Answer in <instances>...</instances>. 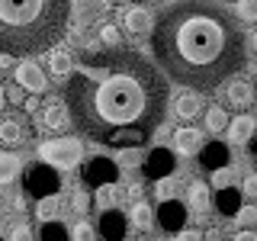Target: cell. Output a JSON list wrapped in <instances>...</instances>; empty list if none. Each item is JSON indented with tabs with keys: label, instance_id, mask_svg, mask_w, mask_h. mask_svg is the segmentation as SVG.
Wrapping results in <instances>:
<instances>
[{
	"label": "cell",
	"instance_id": "5b68a950",
	"mask_svg": "<svg viewBox=\"0 0 257 241\" xmlns=\"http://www.w3.org/2000/svg\"><path fill=\"white\" fill-rule=\"evenodd\" d=\"M58 187H61V180H58V174L52 171V164L29 167L26 193H36V196H52V193H58Z\"/></svg>",
	"mask_w": 257,
	"mask_h": 241
},
{
	"label": "cell",
	"instance_id": "1f68e13d",
	"mask_svg": "<svg viewBox=\"0 0 257 241\" xmlns=\"http://www.w3.org/2000/svg\"><path fill=\"white\" fill-rule=\"evenodd\" d=\"M71 209H74L77 215H84L87 209H90V193H87V190H74V193H71Z\"/></svg>",
	"mask_w": 257,
	"mask_h": 241
},
{
	"label": "cell",
	"instance_id": "7a4b0ae2",
	"mask_svg": "<svg viewBox=\"0 0 257 241\" xmlns=\"http://www.w3.org/2000/svg\"><path fill=\"white\" fill-rule=\"evenodd\" d=\"M151 52L167 80L209 93L244 71L247 39L225 7L212 0H177L158 16Z\"/></svg>",
	"mask_w": 257,
	"mask_h": 241
},
{
	"label": "cell",
	"instance_id": "4fadbf2b",
	"mask_svg": "<svg viewBox=\"0 0 257 241\" xmlns=\"http://www.w3.org/2000/svg\"><path fill=\"white\" fill-rule=\"evenodd\" d=\"M48 68H52V77H71L74 74V58H71V52L68 48H52V52H48Z\"/></svg>",
	"mask_w": 257,
	"mask_h": 241
},
{
	"label": "cell",
	"instance_id": "ba28073f",
	"mask_svg": "<svg viewBox=\"0 0 257 241\" xmlns=\"http://www.w3.org/2000/svg\"><path fill=\"white\" fill-rule=\"evenodd\" d=\"M155 13L148 10V7H128L122 13V26L128 36H148V32H155Z\"/></svg>",
	"mask_w": 257,
	"mask_h": 241
},
{
	"label": "cell",
	"instance_id": "44dd1931",
	"mask_svg": "<svg viewBox=\"0 0 257 241\" xmlns=\"http://www.w3.org/2000/svg\"><path fill=\"white\" fill-rule=\"evenodd\" d=\"M215 206H219V212H222V215H238V209H241V196H238V190H235V187L219 190V196H215Z\"/></svg>",
	"mask_w": 257,
	"mask_h": 241
},
{
	"label": "cell",
	"instance_id": "d6986e66",
	"mask_svg": "<svg viewBox=\"0 0 257 241\" xmlns=\"http://www.w3.org/2000/svg\"><path fill=\"white\" fill-rule=\"evenodd\" d=\"M161 225H164L167 231H174V235L183 228V209H180V203H174V199H171V203L161 206Z\"/></svg>",
	"mask_w": 257,
	"mask_h": 241
},
{
	"label": "cell",
	"instance_id": "4316f807",
	"mask_svg": "<svg viewBox=\"0 0 257 241\" xmlns=\"http://www.w3.org/2000/svg\"><path fill=\"white\" fill-rule=\"evenodd\" d=\"M177 190H180V187H177L174 177H161V180L155 183V196L161 199V203H171V199L177 196Z\"/></svg>",
	"mask_w": 257,
	"mask_h": 241
},
{
	"label": "cell",
	"instance_id": "8d00e7d4",
	"mask_svg": "<svg viewBox=\"0 0 257 241\" xmlns=\"http://www.w3.org/2000/svg\"><path fill=\"white\" fill-rule=\"evenodd\" d=\"M13 241H32V228H29L26 222L13 225Z\"/></svg>",
	"mask_w": 257,
	"mask_h": 241
},
{
	"label": "cell",
	"instance_id": "484cf974",
	"mask_svg": "<svg viewBox=\"0 0 257 241\" xmlns=\"http://www.w3.org/2000/svg\"><path fill=\"white\" fill-rule=\"evenodd\" d=\"M16 174H20V161L13 155H4V151H0V183L16 180Z\"/></svg>",
	"mask_w": 257,
	"mask_h": 241
},
{
	"label": "cell",
	"instance_id": "b9f144b4",
	"mask_svg": "<svg viewBox=\"0 0 257 241\" xmlns=\"http://www.w3.org/2000/svg\"><path fill=\"white\" fill-rule=\"evenodd\" d=\"M4 106H7V90L0 87V109H4Z\"/></svg>",
	"mask_w": 257,
	"mask_h": 241
},
{
	"label": "cell",
	"instance_id": "8fae6325",
	"mask_svg": "<svg viewBox=\"0 0 257 241\" xmlns=\"http://www.w3.org/2000/svg\"><path fill=\"white\" fill-rule=\"evenodd\" d=\"M254 129H257V123H254V116H247V112H241V116H235L228 123V129H225V135H228V142L231 145H247L254 139Z\"/></svg>",
	"mask_w": 257,
	"mask_h": 241
},
{
	"label": "cell",
	"instance_id": "7402d4cb",
	"mask_svg": "<svg viewBox=\"0 0 257 241\" xmlns=\"http://www.w3.org/2000/svg\"><path fill=\"white\" fill-rule=\"evenodd\" d=\"M187 206L196 209V212H203V209L209 206V183H203V180L190 183V190H187Z\"/></svg>",
	"mask_w": 257,
	"mask_h": 241
},
{
	"label": "cell",
	"instance_id": "2e32d148",
	"mask_svg": "<svg viewBox=\"0 0 257 241\" xmlns=\"http://www.w3.org/2000/svg\"><path fill=\"white\" fill-rule=\"evenodd\" d=\"M128 225H132L135 231H151V225H155V209H151L145 199L132 206V212H128Z\"/></svg>",
	"mask_w": 257,
	"mask_h": 241
},
{
	"label": "cell",
	"instance_id": "60d3db41",
	"mask_svg": "<svg viewBox=\"0 0 257 241\" xmlns=\"http://www.w3.org/2000/svg\"><path fill=\"white\" fill-rule=\"evenodd\" d=\"M247 45H251V52L257 55V29H254V36H251V39H247Z\"/></svg>",
	"mask_w": 257,
	"mask_h": 241
},
{
	"label": "cell",
	"instance_id": "ab89813d",
	"mask_svg": "<svg viewBox=\"0 0 257 241\" xmlns=\"http://www.w3.org/2000/svg\"><path fill=\"white\" fill-rule=\"evenodd\" d=\"M231 241H257V231H251V228H244V231H238Z\"/></svg>",
	"mask_w": 257,
	"mask_h": 241
},
{
	"label": "cell",
	"instance_id": "3957f363",
	"mask_svg": "<svg viewBox=\"0 0 257 241\" xmlns=\"http://www.w3.org/2000/svg\"><path fill=\"white\" fill-rule=\"evenodd\" d=\"M71 0H0V55L45 52L64 36Z\"/></svg>",
	"mask_w": 257,
	"mask_h": 241
},
{
	"label": "cell",
	"instance_id": "9c48e42d",
	"mask_svg": "<svg viewBox=\"0 0 257 241\" xmlns=\"http://www.w3.org/2000/svg\"><path fill=\"white\" fill-rule=\"evenodd\" d=\"M203 132L199 129H193V126H183V129H177L174 132V148H177V155H199L203 151Z\"/></svg>",
	"mask_w": 257,
	"mask_h": 241
},
{
	"label": "cell",
	"instance_id": "7c38bea8",
	"mask_svg": "<svg viewBox=\"0 0 257 241\" xmlns=\"http://www.w3.org/2000/svg\"><path fill=\"white\" fill-rule=\"evenodd\" d=\"M225 100L235 109H247L254 103V87L247 84V80H231V84L225 87Z\"/></svg>",
	"mask_w": 257,
	"mask_h": 241
},
{
	"label": "cell",
	"instance_id": "6da1fadb",
	"mask_svg": "<svg viewBox=\"0 0 257 241\" xmlns=\"http://www.w3.org/2000/svg\"><path fill=\"white\" fill-rule=\"evenodd\" d=\"M64 103L80 135L112 148H139L164 123L171 87L155 61L119 45L80 58L64 84Z\"/></svg>",
	"mask_w": 257,
	"mask_h": 241
},
{
	"label": "cell",
	"instance_id": "d4e9b609",
	"mask_svg": "<svg viewBox=\"0 0 257 241\" xmlns=\"http://www.w3.org/2000/svg\"><path fill=\"white\" fill-rule=\"evenodd\" d=\"M58 212H61V203L58 196H42V203H39V219L42 222H58Z\"/></svg>",
	"mask_w": 257,
	"mask_h": 241
},
{
	"label": "cell",
	"instance_id": "603a6c76",
	"mask_svg": "<svg viewBox=\"0 0 257 241\" xmlns=\"http://www.w3.org/2000/svg\"><path fill=\"white\" fill-rule=\"evenodd\" d=\"M106 13V4L103 0H77V20L80 23H93Z\"/></svg>",
	"mask_w": 257,
	"mask_h": 241
},
{
	"label": "cell",
	"instance_id": "f546056e",
	"mask_svg": "<svg viewBox=\"0 0 257 241\" xmlns=\"http://www.w3.org/2000/svg\"><path fill=\"white\" fill-rule=\"evenodd\" d=\"M71 241H96V228L90 222H77L71 228Z\"/></svg>",
	"mask_w": 257,
	"mask_h": 241
},
{
	"label": "cell",
	"instance_id": "cb8c5ba5",
	"mask_svg": "<svg viewBox=\"0 0 257 241\" xmlns=\"http://www.w3.org/2000/svg\"><path fill=\"white\" fill-rule=\"evenodd\" d=\"M228 112H225L222 106H212V109H206V129L209 132H225L228 129Z\"/></svg>",
	"mask_w": 257,
	"mask_h": 241
},
{
	"label": "cell",
	"instance_id": "d590c367",
	"mask_svg": "<svg viewBox=\"0 0 257 241\" xmlns=\"http://www.w3.org/2000/svg\"><path fill=\"white\" fill-rule=\"evenodd\" d=\"M119 164H122V167H135V164H142V155L135 148H125V155L119 158Z\"/></svg>",
	"mask_w": 257,
	"mask_h": 241
},
{
	"label": "cell",
	"instance_id": "e575fe53",
	"mask_svg": "<svg viewBox=\"0 0 257 241\" xmlns=\"http://www.w3.org/2000/svg\"><path fill=\"white\" fill-rule=\"evenodd\" d=\"M231 180H235V174L228 171V167H219L212 177V183H215V190H225V187H231Z\"/></svg>",
	"mask_w": 257,
	"mask_h": 241
},
{
	"label": "cell",
	"instance_id": "7bdbcfd3",
	"mask_svg": "<svg viewBox=\"0 0 257 241\" xmlns=\"http://www.w3.org/2000/svg\"><path fill=\"white\" fill-rule=\"evenodd\" d=\"M251 155H254V161H257V135L251 139Z\"/></svg>",
	"mask_w": 257,
	"mask_h": 241
},
{
	"label": "cell",
	"instance_id": "5bb4252c",
	"mask_svg": "<svg viewBox=\"0 0 257 241\" xmlns=\"http://www.w3.org/2000/svg\"><path fill=\"white\" fill-rule=\"evenodd\" d=\"M199 161H203V167H209V171H219V167L228 164V145H222V142H209V145H203V151H199Z\"/></svg>",
	"mask_w": 257,
	"mask_h": 241
},
{
	"label": "cell",
	"instance_id": "52a82bcc",
	"mask_svg": "<svg viewBox=\"0 0 257 241\" xmlns=\"http://www.w3.org/2000/svg\"><path fill=\"white\" fill-rule=\"evenodd\" d=\"M29 135H32V129L23 116H4L0 119V145L16 148V145H26Z\"/></svg>",
	"mask_w": 257,
	"mask_h": 241
},
{
	"label": "cell",
	"instance_id": "e0dca14e",
	"mask_svg": "<svg viewBox=\"0 0 257 241\" xmlns=\"http://www.w3.org/2000/svg\"><path fill=\"white\" fill-rule=\"evenodd\" d=\"M174 109H177V116H180V119H187V123H190V119H196L199 112H203V100L196 96V90H193V93H180V96H177V103H174Z\"/></svg>",
	"mask_w": 257,
	"mask_h": 241
},
{
	"label": "cell",
	"instance_id": "9a60e30c",
	"mask_svg": "<svg viewBox=\"0 0 257 241\" xmlns=\"http://www.w3.org/2000/svg\"><path fill=\"white\" fill-rule=\"evenodd\" d=\"M125 228H128V219H122L116 209H106V212H103V219H100V231H103V238L119 241V238L125 235Z\"/></svg>",
	"mask_w": 257,
	"mask_h": 241
},
{
	"label": "cell",
	"instance_id": "83f0119b",
	"mask_svg": "<svg viewBox=\"0 0 257 241\" xmlns=\"http://www.w3.org/2000/svg\"><path fill=\"white\" fill-rule=\"evenodd\" d=\"M116 199H119V190L112 187V183H103V187L96 190V206H100L103 212H106V209H112V206H116Z\"/></svg>",
	"mask_w": 257,
	"mask_h": 241
},
{
	"label": "cell",
	"instance_id": "836d02e7",
	"mask_svg": "<svg viewBox=\"0 0 257 241\" xmlns=\"http://www.w3.org/2000/svg\"><path fill=\"white\" fill-rule=\"evenodd\" d=\"M235 219H238V225H244V228H254L257 225V206H241Z\"/></svg>",
	"mask_w": 257,
	"mask_h": 241
},
{
	"label": "cell",
	"instance_id": "74e56055",
	"mask_svg": "<svg viewBox=\"0 0 257 241\" xmlns=\"http://www.w3.org/2000/svg\"><path fill=\"white\" fill-rule=\"evenodd\" d=\"M177 241H203V231H196V228H180V231H177Z\"/></svg>",
	"mask_w": 257,
	"mask_h": 241
},
{
	"label": "cell",
	"instance_id": "ffe728a7",
	"mask_svg": "<svg viewBox=\"0 0 257 241\" xmlns=\"http://www.w3.org/2000/svg\"><path fill=\"white\" fill-rule=\"evenodd\" d=\"M112 177H116V167L109 164V161H103V158H96L90 167H87V180L96 183V187H103V183H109Z\"/></svg>",
	"mask_w": 257,
	"mask_h": 241
},
{
	"label": "cell",
	"instance_id": "f1b7e54d",
	"mask_svg": "<svg viewBox=\"0 0 257 241\" xmlns=\"http://www.w3.org/2000/svg\"><path fill=\"white\" fill-rule=\"evenodd\" d=\"M100 42L106 45V48H119L122 36H119V29L112 26V23H103V26H100Z\"/></svg>",
	"mask_w": 257,
	"mask_h": 241
},
{
	"label": "cell",
	"instance_id": "277c9868",
	"mask_svg": "<svg viewBox=\"0 0 257 241\" xmlns=\"http://www.w3.org/2000/svg\"><path fill=\"white\" fill-rule=\"evenodd\" d=\"M39 158L52 167H77L84 161V145L80 139H52L39 145Z\"/></svg>",
	"mask_w": 257,
	"mask_h": 241
},
{
	"label": "cell",
	"instance_id": "8992f818",
	"mask_svg": "<svg viewBox=\"0 0 257 241\" xmlns=\"http://www.w3.org/2000/svg\"><path fill=\"white\" fill-rule=\"evenodd\" d=\"M13 74H16V84L23 87V90H29V93H45L48 90V77L42 74V68H39L36 61H20L13 68Z\"/></svg>",
	"mask_w": 257,
	"mask_h": 241
},
{
	"label": "cell",
	"instance_id": "4dcf8cb0",
	"mask_svg": "<svg viewBox=\"0 0 257 241\" xmlns=\"http://www.w3.org/2000/svg\"><path fill=\"white\" fill-rule=\"evenodd\" d=\"M42 241H68V231H64L61 222H45L42 228Z\"/></svg>",
	"mask_w": 257,
	"mask_h": 241
},
{
	"label": "cell",
	"instance_id": "30bf717a",
	"mask_svg": "<svg viewBox=\"0 0 257 241\" xmlns=\"http://www.w3.org/2000/svg\"><path fill=\"white\" fill-rule=\"evenodd\" d=\"M42 129H48V132H64V129L71 126V112H68V103H58L52 100L48 106L42 109Z\"/></svg>",
	"mask_w": 257,
	"mask_h": 241
},
{
	"label": "cell",
	"instance_id": "d6a6232c",
	"mask_svg": "<svg viewBox=\"0 0 257 241\" xmlns=\"http://www.w3.org/2000/svg\"><path fill=\"white\" fill-rule=\"evenodd\" d=\"M238 20L257 23V0H238Z\"/></svg>",
	"mask_w": 257,
	"mask_h": 241
},
{
	"label": "cell",
	"instance_id": "f35d334b",
	"mask_svg": "<svg viewBox=\"0 0 257 241\" xmlns=\"http://www.w3.org/2000/svg\"><path fill=\"white\" fill-rule=\"evenodd\" d=\"M244 193H247L251 199H257V174H247V177H244Z\"/></svg>",
	"mask_w": 257,
	"mask_h": 241
},
{
	"label": "cell",
	"instance_id": "ac0fdd59",
	"mask_svg": "<svg viewBox=\"0 0 257 241\" xmlns=\"http://www.w3.org/2000/svg\"><path fill=\"white\" fill-rule=\"evenodd\" d=\"M145 167H148V174H155V180H161V177H167V171L174 167V158H171V151H164V148H155Z\"/></svg>",
	"mask_w": 257,
	"mask_h": 241
}]
</instances>
